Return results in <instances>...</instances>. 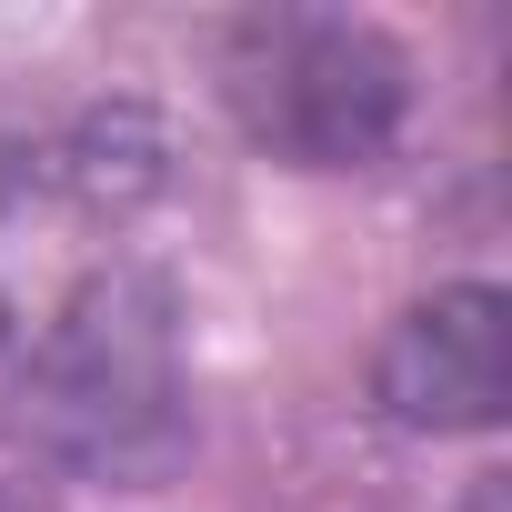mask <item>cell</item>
Here are the masks:
<instances>
[{"mask_svg":"<svg viewBox=\"0 0 512 512\" xmlns=\"http://www.w3.org/2000/svg\"><path fill=\"white\" fill-rule=\"evenodd\" d=\"M21 432L81 482H171L191 452V372H181V302L161 272L111 262L91 272L21 382Z\"/></svg>","mask_w":512,"mask_h":512,"instance_id":"obj_1","label":"cell"},{"mask_svg":"<svg viewBox=\"0 0 512 512\" xmlns=\"http://www.w3.org/2000/svg\"><path fill=\"white\" fill-rule=\"evenodd\" d=\"M221 91L241 131L292 171H372L402 141L412 61L342 11H251L221 41Z\"/></svg>","mask_w":512,"mask_h":512,"instance_id":"obj_2","label":"cell"},{"mask_svg":"<svg viewBox=\"0 0 512 512\" xmlns=\"http://www.w3.org/2000/svg\"><path fill=\"white\" fill-rule=\"evenodd\" d=\"M372 392L402 432H492L512 402V302L492 282L412 302L372 362Z\"/></svg>","mask_w":512,"mask_h":512,"instance_id":"obj_3","label":"cell"},{"mask_svg":"<svg viewBox=\"0 0 512 512\" xmlns=\"http://www.w3.org/2000/svg\"><path fill=\"white\" fill-rule=\"evenodd\" d=\"M462 512H512V492H502V482H472V492H462Z\"/></svg>","mask_w":512,"mask_h":512,"instance_id":"obj_4","label":"cell"}]
</instances>
